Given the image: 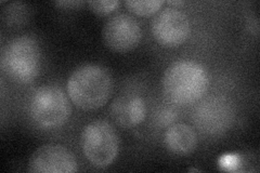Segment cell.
Segmentation results:
<instances>
[{"instance_id":"cell-1","label":"cell","mask_w":260,"mask_h":173,"mask_svg":"<svg viewBox=\"0 0 260 173\" xmlns=\"http://www.w3.org/2000/svg\"><path fill=\"white\" fill-rule=\"evenodd\" d=\"M162 91L177 105H190L200 101L207 91L208 75L203 65L182 60L169 65L161 79Z\"/></svg>"},{"instance_id":"cell-2","label":"cell","mask_w":260,"mask_h":173,"mask_svg":"<svg viewBox=\"0 0 260 173\" xmlns=\"http://www.w3.org/2000/svg\"><path fill=\"white\" fill-rule=\"evenodd\" d=\"M67 90L73 104L84 111H93L109 101L113 81L110 73L101 65L85 64L72 73Z\"/></svg>"},{"instance_id":"cell-3","label":"cell","mask_w":260,"mask_h":173,"mask_svg":"<svg viewBox=\"0 0 260 173\" xmlns=\"http://www.w3.org/2000/svg\"><path fill=\"white\" fill-rule=\"evenodd\" d=\"M3 68L20 84L34 81L40 71V49L35 38L16 37L6 45L2 55Z\"/></svg>"},{"instance_id":"cell-4","label":"cell","mask_w":260,"mask_h":173,"mask_svg":"<svg viewBox=\"0 0 260 173\" xmlns=\"http://www.w3.org/2000/svg\"><path fill=\"white\" fill-rule=\"evenodd\" d=\"M68 95L52 85L39 87L29 100V115L40 128L54 129L63 126L71 116Z\"/></svg>"},{"instance_id":"cell-5","label":"cell","mask_w":260,"mask_h":173,"mask_svg":"<svg viewBox=\"0 0 260 173\" xmlns=\"http://www.w3.org/2000/svg\"><path fill=\"white\" fill-rule=\"evenodd\" d=\"M80 142L84 155L94 167H109L118 155L117 132L111 123L105 120L98 119L88 123L81 132Z\"/></svg>"},{"instance_id":"cell-6","label":"cell","mask_w":260,"mask_h":173,"mask_svg":"<svg viewBox=\"0 0 260 173\" xmlns=\"http://www.w3.org/2000/svg\"><path fill=\"white\" fill-rule=\"evenodd\" d=\"M192 118L194 125L203 133L220 134L232 126L235 119V109L229 97L210 95L197 106Z\"/></svg>"},{"instance_id":"cell-7","label":"cell","mask_w":260,"mask_h":173,"mask_svg":"<svg viewBox=\"0 0 260 173\" xmlns=\"http://www.w3.org/2000/svg\"><path fill=\"white\" fill-rule=\"evenodd\" d=\"M152 34L161 46L174 48L182 45L191 31L189 16L176 7L159 11L151 24Z\"/></svg>"},{"instance_id":"cell-8","label":"cell","mask_w":260,"mask_h":173,"mask_svg":"<svg viewBox=\"0 0 260 173\" xmlns=\"http://www.w3.org/2000/svg\"><path fill=\"white\" fill-rule=\"evenodd\" d=\"M103 40L111 50L125 53L140 44L142 29L133 15L118 13L110 18L102 30Z\"/></svg>"},{"instance_id":"cell-9","label":"cell","mask_w":260,"mask_h":173,"mask_svg":"<svg viewBox=\"0 0 260 173\" xmlns=\"http://www.w3.org/2000/svg\"><path fill=\"white\" fill-rule=\"evenodd\" d=\"M28 169L36 173H73L77 171V161L65 146L46 144L30 156Z\"/></svg>"},{"instance_id":"cell-10","label":"cell","mask_w":260,"mask_h":173,"mask_svg":"<svg viewBox=\"0 0 260 173\" xmlns=\"http://www.w3.org/2000/svg\"><path fill=\"white\" fill-rule=\"evenodd\" d=\"M110 114L117 126L125 129L134 128L145 118V102L139 95H121L111 104Z\"/></svg>"},{"instance_id":"cell-11","label":"cell","mask_w":260,"mask_h":173,"mask_svg":"<svg viewBox=\"0 0 260 173\" xmlns=\"http://www.w3.org/2000/svg\"><path fill=\"white\" fill-rule=\"evenodd\" d=\"M164 142L167 150L177 155H188L198 145V135L195 130L186 123H175L165 132Z\"/></svg>"},{"instance_id":"cell-12","label":"cell","mask_w":260,"mask_h":173,"mask_svg":"<svg viewBox=\"0 0 260 173\" xmlns=\"http://www.w3.org/2000/svg\"><path fill=\"white\" fill-rule=\"evenodd\" d=\"M128 9L137 15L149 16L156 13L164 5L161 0H127L125 2Z\"/></svg>"},{"instance_id":"cell-13","label":"cell","mask_w":260,"mask_h":173,"mask_svg":"<svg viewBox=\"0 0 260 173\" xmlns=\"http://www.w3.org/2000/svg\"><path fill=\"white\" fill-rule=\"evenodd\" d=\"M119 5L117 0H92V2H88V6L90 9L100 15L109 14L114 11Z\"/></svg>"},{"instance_id":"cell-14","label":"cell","mask_w":260,"mask_h":173,"mask_svg":"<svg viewBox=\"0 0 260 173\" xmlns=\"http://www.w3.org/2000/svg\"><path fill=\"white\" fill-rule=\"evenodd\" d=\"M56 5H59V6H76V5H79V4H81V2H58V3H55Z\"/></svg>"},{"instance_id":"cell-15","label":"cell","mask_w":260,"mask_h":173,"mask_svg":"<svg viewBox=\"0 0 260 173\" xmlns=\"http://www.w3.org/2000/svg\"><path fill=\"white\" fill-rule=\"evenodd\" d=\"M168 4H170V5H174V6H182V5H184L185 4V2H168Z\"/></svg>"}]
</instances>
